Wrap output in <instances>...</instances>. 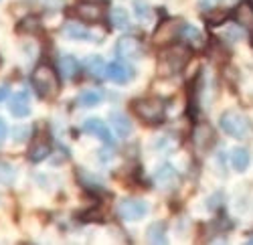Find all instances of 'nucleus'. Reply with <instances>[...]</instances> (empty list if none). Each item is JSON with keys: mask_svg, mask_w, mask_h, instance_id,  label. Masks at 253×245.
Returning <instances> with one entry per match:
<instances>
[{"mask_svg": "<svg viewBox=\"0 0 253 245\" xmlns=\"http://www.w3.org/2000/svg\"><path fill=\"white\" fill-rule=\"evenodd\" d=\"M110 16H112V23H114L116 29H128L130 27V14H128V10H126V8L116 6V8H112Z\"/></svg>", "mask_w": 253, "mask_h": 245, "instance_id": "24", "label": "nucleus"}, {"mask_svg": "<svg viewBox=\"0 0 253 245\" xmlns=\"http://www.w3.org/2000/svg\"><path fill=\"white\" fill-rule=\"evenodd\" d=\"M221 130L231 136V138H237V140H243V138H249V132H251V124L245 116H241L239 112L235 110H229L225 114H221Z\"/></svg>", "mask_w": 253, "mask_h": 245, "instance_id": "3", "label": "nucleus"}, {"mask_svg": "<svg viewBox=\"0 0 253 245\" xmlns=\"http://www.w3.org/2000/svg\"><path fill=\"white\" fill-rule=\"evenodd\" d=\"M144 53L142 49V43L136 39V37H122L118 39V43H116V55L120 59H128V61H134V59H140Z\"/></svg>", "mask_w": 253, "mask_h": 245, "instance_id": "7", "label": "nucleus"}, {"mask_svg": "<svg viewBox=\"0 0 253 245\" xmlns=\"http://www.w3.org/2000/svg\"><path fill=\"white\" fill-rule=\"evenodd\" d=\"M8 112L14 116V118H25L29 116L31 112V99H29V93L27 91H18L10 97V104H8Z\"/></svg>", "mask_w": 253, "mask_h": 245, "instance_id": "11", "label": "nucleus"}, {"mask_svg": "<svg viewBox=\"0 0 253 245\" xmlns=\"http://www.w3.org/2000/svg\"><path fill=\"white\" fill-rule=\"evenodd\" d=\"M249 162H251L249 150H245V148H235L233 152H231V164H233L235 170H239V172L247 170Z\"/></svg>", "mask_w": 253, "mask_h": 245, "instance_id": "22", "label": "nucleus"}, {"mask_svg": "<svg viewBox=\"0 0 253 245\" xmlns=\"http://www.w3.org/2000/svg\"><path fill=\"white\" fill-rule=\"evenodd\" d=\"M103 14H105L103 6L95 4V2H81L77 6V16L83 20V23H99L103 18Z\"/></svg>", "mask_w": 253, "mask_h": 245, "instance_id": "12", "label": "nucleus"}, {"mask_svg": "<svg viewBox=\"0 0 253 245\" xmlns=\"http://www.w3.org/2000/svg\"><path fill=\"white\" fill-rule=\"evenodd\" d=\"M63 33H65L69 39H73V41H93V35L85 27H81L79 23L65 25V27H63Z\"/></svg>", "mask_w": 253, "mask_h": 245, "instance_id": "16", "label": "nucleus"}, {"mask_svg": "<svg viewBox=\"0 0 253 245\" xmlns=\"http://www.w3.org/2000/svg\"><path fill=\"white\" fill-rule=\"evenodd\" d=\"M134 114L148 124H156L164 118V101L160 97H140L134 101Z\"/></svg>", "mask_w": 253, "mask_h": 245, "instance_id": "4", "label": "nucleus"}, {"mask_svg": "<svg viewBox=\"0 0 253 245\" xmlns=\"http://www.w3.org/2000/svg\"><path fill=\"white\" fill-rule=\"evenodd\" d=\"M156 182H158V187H162V189H172L174 185H176V180H178V176H176V170L172 168V166H162L158 172H156Z\"/></svg>", "mask_w": 253, "mask_h": 245, "instance_id": "15", "label": "nucleus"}, {"mask_svg": "<svg viewBox=\"0 0 253 245\" xmlns=\"http://www.w3.org/2000/svg\"><path fill=\"white\" fill-rule=\"evenodd\" d=\"M235 20L243 27V29H249L253 31V6L249 2H243L237 10H235Z\"/></svg>", "mask_w": 253, "mask_h": 245, "instance_id": "19", "label": "nucleus"}, {"mask_svg": "<svg viewBox=\"0 0 253 245\" xmlns=\"http://www.w3.org/2000/svg\"><path fill=\"white\" fill-rule=\"evenodd\" d=\"M101 99H103V91L87 89V91H83V93L77 95V106H81V108H93V106L99 104Z\"/></svg>", "mask_w": 253, "mask_h": 245, "instance_id": "20", "label": "nucleus"}, {"mask_svg": "<svg viewBox=\"0 0 253 245\" xmlns=\"http://www.w3.org/2000/svg\"><path fill=\"white\" fill-rule=\"evenodd\" d=\"M148 241L150 243H164L166 241V223L164 221H156L148 227Z\"/></svg>", "mask_w": 253, "mask_h": 245, "instance_id": "23", "label": "nucleus"}, {"mask_svg": "<svg viewBox=\"0 0 253 245\" xmlns=\"http://www.w3.org/2000/svg\"><path fill=\"white\" fill-rule=\"evenodd\" d=\"M27 134H31V128H14V140L16 142H23L27 138Z\"/></svg>", "mask_w": 253, "mask_h": 245, "instance_id": "28", "label": "nucleus"}, {"mask_svg": "<svg viewBox=\"0 0 253 245\" xmlns=\"http://www.w3.org/2000/svg\"><path fill=\"white\" fill-rule=\"evenodd\" d=\"M182 37L186 39V43H188V45H193V49H201V47H205V37H203V33H201L197 27L184 25V29H182Z\"/></svg>", "mask_w": 253, "mask_h": 245, "instance_id": "21", "label": "nucleus"}, {"mask_svg": "<svg viewBox=\"0 0 253 245\" xmlns=\"http://www.w3.org/2000/svg\"><path fill=\"white\" fill-rule=\"evenodd\" d=\"M191 59V51L182 45H174L170 49H166L160 53V61H158V69L164 75H170V73H178Z\"/></svg>", "mask_w": 253, "mask_h": 245, "instance_id": "2", "label": "nucleus"}, {"mask_svg": "<svg viewBox=\"0 0 253 245\" xmlns=\"http://www.w3.org/2000/svg\"><path fill=\"white\" fill-rule=\"evenodd\" d=\"M37 27H39V20H37V18H25L23 23L18 25V31L23 33V31H27V29H37Z\"/></svg>", "mask_w": 253, "mask_h": 245, "instance_id": "27", "label": "nucleus"}, {"mask_svg": "<svg viewBox=\"0 0 253 245\" xmlns=\"http://www.w3.org/2000/svg\"><path fill=\"white\" fill-rule=\"evenodd\" d=\"M51 150V144H49V136L47 134H37L31 142V150H29V160L33 162H41L43 158H47Z\"/></svg>", "mask_w": 253, "mask_h": 245, "instance_id": "10", "label": "nucleus"}, {"mask_svg": "<svg viewBox=\"0 0 253 245\" xmlns=\"http://www.w3.org/2000/svg\"><path fill=\"white\" fill-rule=\"evenodd\" d=\"M182 29H184V25H182V20H178V18H168V20H164V23H160V27L156 29V33H154V37H152V41H154V45H168L170 41H174L178 35H182Z\"/></svg>", "mask_w": 253, "mask_h": 245, "instance_id": "5", "label": "nucleus"}, {"mask_svg": "<svg viewBox=\"0 0 253 245\" xmlns=\"http://www.w3.org/2000/svg\"><path fill=\"white\" fill-rule=\"evenodd\" d=\"M77 69H79V63H77V59H75L73 55H63V57L59 59V71H61L63 79L75 77Z\"/></svg>", "mask_w": 253, "mask_h": 245, "instance_id": "17", "label": "nucleus"}, {"mask_svg": "<svg viewBox=\"0 0 253 245\" xmlns=\"http://www.w3.org/2000/svg\"><path fill=\"white\" fill-rule=\"evenodd\" d=\"M83 132H87V134L99 138L101 142H105V144H110V146L116 144V140H114V136H112V130L105 126L101 120H97V118L85 120V124H83Z\"/></svg>", "mask_w": 253, "mask_h": 245, "instance_id": "8", "label": "nucleus"}, {"mask_svg": "<svg viewBox=\"0 0 253 245\" xmlns=\"http://www.w3.org/2000/svg\"><path fill=\"white\" fill-rule=\"evenodd\" d=\"M85 69L89 71L91 77H105V71H108V65H105V61L99 57V55H91L85 59Z\"/></svg>", "mask_w": 253, "mask_h": 245, "instance_id": "18", "label": "nucleus"}, {"mask_svg": "<svg viewBox=\"0 0 253 245\" xmlns=\"http://www.w3.org/2000/svg\"><path fill=\"white\" fill-rule=\"evenodd\" d=\"M134 69L130 65L126 63H120V61H116V63H110L108 65V71H105V77L112 79L114 83H128V81L134 79Z\"/></svg>", "mask_w": 253, "mask_h": 245, "instance_id": "9", "label": "nucleus"}, {"mask_svg": "<svg viewBox=\"0 0 253 245\" xmlns=\"http://www.w3.org/2000/svg\"><path fill=\"white\" fill-rule=\"evenodd\" d=\"M110 120H112V128H114L116 136H120V138H128V136L132 134V122L126 118L124 114L114 112V114L110 116Z\"/></svg>", "mask_w": 253, "mask_h": 245, "instance_id": "14", "label": "nucleus"}, {"mask_svg": "<svg viewBox=\"0 0 253 245\" xmlns=\"http://www.w3.org/2000/svg\"><path fill=\"white\" fill-rule=\"evenodd\" d=\"M193 142L197 144L199 150H207L211 144L215 142V132L209 124H199L195 128V134H193Z\"/></svg>", "mask_w": 253, "mask_h": 245, "instance_id": "13", "label": "nucleus"}, {"mask_svg": "<svg viewBox=\"0 0 253 245\" xmlns=\"http://www.w3.org/2000/svg\"><path fill=\"white\" fill-rule=\"evenodd\" d=\"M6 95H8V87H6V85H2V87H0V101H2Z\"/></svg>", "mask_w": 253, "mask_h": 245, "instance_id": "32", "label": "nucleus"}, {"mask_svg": "<svg viewBox=\"0 0 253 245\" xmlns=\"http://www.w3.org/2000/svg\"><path fill=\"white\" fill-rule=\"evenodd\" d=\"M14 168L6 162H0V182H4V185H10L12 178H14Z\"/></svg>", "mask_w": 253, "mask_h": 245, "instance_id": "26", "label": "nucleus"}, {"mask_svg": "<svg viewBox=\"0 0 253 245\" xmlns=\"http://www.w3.org/2000/svg\"><path fill=\"white\" fill-rule=\"evenodd\" d=\"M31 83H33L35 91L43 99H55L59 95V89H61L59 87V75L49 65L35 67V71L31 75Z\"/></svg>", "mask_w": 253, "mask_h": 245, "instance_id": "1", "label": "nucleus"}, {"mask_svg": "<svg viewBox=\"0 0 253 245\" xmlns=\"http://www.w3.org/2000/svg\"><path fill=\"white\" fill-rule=\"evenodd\" d=\"M134 10H136V14H138V18L140 20H148L150 16H152V8H150V4L148 2H144V0H134Z\"/></svg>", "mask_w": 253, "mask_h": 245, "instance_id": "25", "label": "nucleus"}, {"mask_svg": "<svg viewBox=\"0 0 253 245\" xmlns=\"http://www.w3.org/2000/svg\"><path fill=\"white\" fill-rule=\"evenodd\" d=\"M199 2H201L203 8H209L211 10V8H215V4L219 2V0H199Z\"/></svg>", "mask_w": 253, "mask_h": 245, "instance_id": "30", "label": "nucleus"}, {"mask_svg": "<svg viewBox=\"0 0 253 245\" xmlns=\"http://www.w3.org/2000/svg\"><path fill=\"white\" fill-rule=\"evenodd\" d=\"M148 213V205L138 199H124L118 205V215L126 221H138Z\"/></svg>", "mask_w": 253, "mask_h": 245, "instance_id": "6", "label": "nucleus"}, {"mask_svg": "<svg viewBox=\"0 0 253 245\" xmlns=\"http://www.w3.org/2000/svg\"><path fill=\"white\" fill-rule=\"evenodd\" d=\"M225 18H227V14L225 12H221V14H209V23L211 25H221V23H225Z\"/></svg>", "mask_w": 253, "mask_h": 245, "instance_id": "29", "label": "nucleus"}, {"mask_svg": "<svg viewBox=\"0 0 253 245\" xmlns=\"http://www.w3.org/2000/svg\"><path fill=\"white\" fill-rule=\"evenodd\" d=\"M4 138H6V124H4V120L0 118V144L4 142Z\"/></svg>", "mask_w": 253, "mask_h": 245, "instance_id": "31", "label": "nucleus"}]
</instances>
